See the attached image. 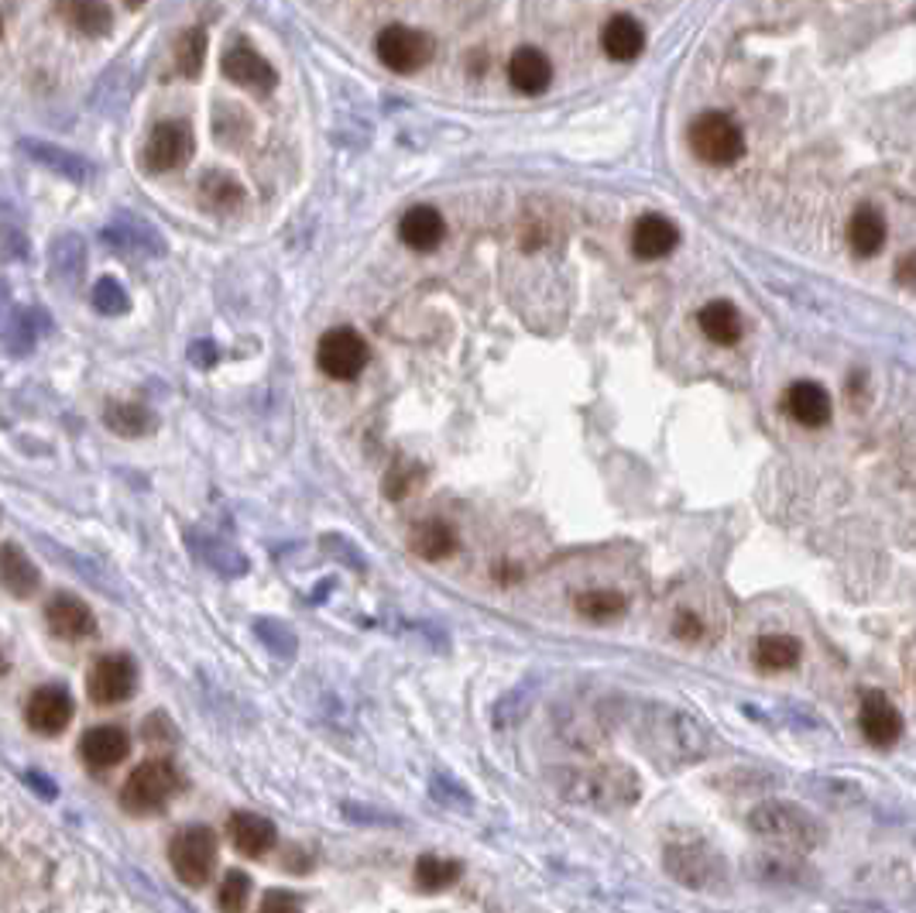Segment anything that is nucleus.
I'll return each mask as SVG.
<instances>
[{
	"label": "nucleus",
	"instance_id": "cd10ccee",
	"mask_svg": "<svg viewBox=\"0 0 916 913\" xmlns=\"http://www.w3.org/2000/svg\"><path fill=\"white\" fill-rule=\"evenodd\" d=\"M48 268H52V279L72 289L87 272V245L76 234L56 237L48 248Z\"/></svg>",
	"mask_w": 916,
	"mask_h": 913
},
{
	"label": "nucleus",
	"instance_id": "a18cd8bd",
	"mask_svg": "<svg viewBox=\"0 0 916 913\" xmlns=\"http://www.w3.org/2000/svg\"><path fill=\"white\" fill-rule=\"evenodd\" d=\"M319 546L327 550L330 556H337L340 563H347V567H354V571H364L367 563H364V553L347 540V536H340V532H327L319 540Z\"/></svg>",
	"mask_w": 916,
	"mask_h": 913
},
{
	"label": "nucleus",
	"instance_id": "37998d69",
	"mask_svg": "<svg viewBox=\"0 0 916 913\" xmlns=\"http://www.w3.org/2000/svg\"><path fill=\"white\" fill-rule=\"evenodd\" d=\"M529 705H532V687H516L495 705V724L498 729H511V724H519L525 718Z\"/></svg>",
	"mask_w": 916,
	"mask_h": 913
},
{
	"label": "nucleus",
	"instance_id": "7c9ffc66",
	"mask_svg": "<svg viewBox=\"0 0 916 913\" xmlns=\"http://www.w3.org/2000/svg\"><path fill=\"white\" fill-rule=\"evenodd\" d=\"M35 543H38L52 560H59L63 567H69L76 577H83L87 584H93L97 590H103V595H117V587L111 584V577H106V571L100 567L97 560H90V556H83V553H76V550H69V546H63V543H52L48 536H35Z\"/></svg>",
	"mask_w": 916,
	"mask_h": 913
},
{
	"label": "nucleus",
	"instance_id": "f8f14e48",
	"mask_svg": "<svg viewBox=\"0 0 916 913\" xmlns=\"http://www.w3.org/2000/svg\"><path fill=\"white\" fill-rule=\"evenodd\" d=\"M24 721H29V729L52 739V735H63L66 724L72 721V697L66 687H38L29 697V708H24Z\"/></svg>",
	"mask_w": 916,
	"mask_h": 913
},
{
	"label": "nucleus",
	"instance_id": "2eb2a0df",
	"mask_svg": "<svg viewBox=\"0 0 916 913\" xmlns=\"http://www.w3.org/2000/svg\"><path fill=\"white\" fill-rule=\"evenodd\" d=\"M45 622L59 639H87L97 632V615L87 601L76 595H56L45 605Z\"/></svg>",
	"mask_w": 916,
	"mask_h": 913
},
{
	"label": "nucleus",
	"instance_id": "393cba45",
	"mask_svg": "<svg viewBox=\"0 0 916 913\" xmlns=\"http://www.w3.org/2000/svg\"><path fill=\"white\" fill-rule=\"evenodd\" d=\"M601 48H604V56H611L618 63H632L635 56H642V48H645L642 24L632 14L608 18L604 29H601Z\"/></svg>",
	"mask_w": 916,
	"mask_h": 913
},
{
	"label": "nucleus",
	"instance_id": "4d7b16f0",
	"mask_svg": "<svg viewBox=\"0 0 916 913\" xmlns=\"http://www.w3.org/2000/svg\"><path fill=\"white\" fill-rule=\"evenodd\" d=\"M0 32H4V21H0Z\"/></svg>",
	"mask_w": 916,
	"mask_h": 913
},
{
	"label": "nucleus",
	"instance_id": "c756f323",
	"mask_svg": "<svg viewBox=\"0 0 916 913\" xmlns=\"http://www.w3.org/2000/svg\"><path fill=\"white\" fill-rule=\"evenodd\" d=\"M697 324L700 330H704V337L717 347H732L742 340V313L732 306V303H724V300H714L708 303L704 309L697 313Z\"/></svg>",
	"mask_w": 916,
	"mask_h": 913
},
{
	"label": "nucleus",
	"instance_id": "c03bdc74",
	"mask_svg": "<svg viewBox=\"0 0 916 913\" xmlns=\"http://www.w3.org/2000/svg\"><path fill=\"white\" fill-rule=\"evenodd\" d=\"M429 793L433 800H440L443 808H456V811H471V793L453 780L446 773H437L433 780H429Z\"/></svg>",
	"mask_w": 916,
	"mask_h": 913
},
{
	"label": "nucleus",
	"instance_id": "4c0bfd02",
	"mask_svg": "<svg viewBox=\"0 0 916 913\" xmlns=\"http://www.w3.org/2000/svg\"><path fill=\"white\" fill-rule=\"evenodd\" d=\"M577 611L590 622H614L625 615V598L614 595V590H587L577 598Z\"/></svg>",
	"mask_w": 916,
	"mask_h": 913
},
{
	"label": "nucleus",
	"instance_id": "79ce46f5",
	"mask_svg": "<svg viewBox=\"0 0 916 913\" xmlns=\"http://www.w3.org/2000/svg\"><path fill=\"white\" fill-rule=\"evenodd\" d=\"M93 306L103 316H124L131 309V300H127V292L117 279H100L93 285Z\"/></svg>",
	"mask_w": 916,
	"mask_h": 913
},
{
	"label": "nucleus",
	"instance_id": "4468645a",
	"mask_svg": "<svg viewBox=\"0 0 916 913\" xmlns=\"http://www.w3.org/2000/svg\"><path fill=\"white\" fill-rule=\"evenodd\" d=\"M858 721H861V735H866L875 748H889L903 735V718L882 690H869L861 697Z\"/></svg>",
	"mask_w": 916,
	"mask_h": 913
},
{
	"label": "nucleus",
	"instance_id": "ea45409f",
	"mask_svg": "<svg viewBox=\"0 0 916 913\" xmlns=\"http://www.w3.org/2000/svg\"><path fill=\"white\" fill-rule=\"evenodd\" d=\"M203 59H206V35L200 29H190L182 38H179V48H176V66L182 76H196L203 69Z\"/></svg>",
	"mask_w": 916,
	"mask_h": 913
},
{
	"label": "nucleus",
	"instance_id": "20e7f679",
	"mask_svg": "<svg viewBox=\"0 0 916 913\" xmlns=\"http://www.w3.org/2000/svg\"><path fill=\"white\" fill-rule=\"evenodd\" d=\"M663 866L680 886H687V890L721 893L724 886H727L724 858L708 842H677V845H669L663 852Z\"/></svg>",
	"mask_w": 916,
	"mask_h": 913
},
{
	"label": "nucleus",
	"instance_id": "b1692460",
	"mask_svg": "<svg viewBox=\"0 0 916 913\" xmlns=\"http://www.w3.org/2000/svg\"><path fill=\"white\" fill-rule=\"evenodd\" d=\"M0 587L14 598H32L42 587V574L38 567L21 553V546L4 543L0 546Z\"/></svg>",
	"mask_w": 916,
	"mask_h": 913
},
{
	"label": "nucleus",
	"instance_id": "0eeeda50",
	"mask_svg": "<svg viewBox=\"0 0 916 913\" xmlns=\"http://www.w3.org/2000/svg\"><path fill=\"white\" fill-rule=\"evenodd\" d=\"M169 863L179 882L185 886H203L217 866V835L206 824L182 827L169 845Z\"/></svg>",
	"mask_w": 916,
	"mask_h": 913
},
{
	"label": "nucleus",
	"instance_id": "f03ea898",
	"mask_svg": "<svg viewBox=\"0 0 916 913\" xmlns=\"http://www.w3.org/2000/svg\"><path fill=\"white\" fill-rule=\"evenodd\" d=\"M556 790L577 808L590 811H625L638 800L642 787L635 769L622 763H595V766H577V769H559L556 773Z\"/></svg>",
	"mask_w": 916,
	"mask_h": 913
},
{
	"label": "nucleus",
	"instance_id": "5fc2aeb1",
	"mask_svg": "<svg viewBox=\"0 0 916 913\" xmlns=\"http://www.w3.org/2000/svg\"><path fill=\"white\" fill-rule=\"evenodd\" d=\"M896 279H900V285H916V255H903L900 258Z\"/></svg>",
	"mask_w": 916,
	"mask_h": 913
},
{
	"label": "nucleus",
	"instance_id": "c9c22d12",
	"mask_svg": "<svg viewBox=\"0 0 916 913\" xmlns=\"http://www.w3.org/2000/svg\"><path fill=\"white\" fill-rule=\"evenodd\" d=\"M66 18L72 29H79L83 35H106L111 32V8L103 0H66Z\"/></svg>",
	"mask_w": 916,
	"mask_h": 913
},
{
	"label": "nucleus",
	"instance_id": "603ef678",
	"mask_svg": "<svg viewBox=\"0 0 916 913\" xmlns=\"http://www.w3.org/2000/svg\"><path fill=\"white\" fill-rule=\"evenodd\" d=\"M303 906V900L299 897H289V893H268L264 900H261V910L264 913H279V910H299Z\"/></svg>",
	"mask_w": 916,
	"mask_h": 913
},
{
	"label": "nucleus",
	"instance_id": "f704fd0d",
	"mask_svg": "<svg viewBox=\"0 0 916 913\" xmlns=\"http://www.w3.org/2000/svg\"><path fill=\"white\" fill-rule=\"evenodd\" d=\"M800 656H803V650L793 635H762L756 642V663L766 669V674H779V669L796 666Z\"/></svg>",
	"mask_w": 916,
	"mask_h": 913
},
{
	"label": "nucleus",
	"instance_id": "8fccbe9b",
	"mask_svg": "<svg viewBox=\"0 0 916 913\" xmlns=\"http://www.w3.org/2000/svg\"><path fill=\"white\" fill-rule=\"evenodd\" d=\"M190 361L203 371L217 364V347H213V340H193L190 343Z\"/></svg>",
	"mask_w": 916,
	"mask_h": 913
},
{
	"label": "nucleus",
	"instance_id": "473e14b6",
	"mask_svg": "<svg viewBox=\"0 0 916 913\" xmlns=\"http://www.w3.org/2000/svg\"><path fill=\"white\" fill-rule=\"evenodd\" d=\"M409 546H412V553L422 556V560H443V556H450V553L456 550V536H453V529H450L446 522L426 519V522H419V526L412 529Z\"/></svg>",
	"mask_w": 916,
	"mask_h": 913
},
{
	"label": "nucleus",
	"instance_id": "423d86ee",
	"mask_svg": "<svg viewBox=\"0 0 916 913\" xmlns=\"http://www.w3.org/2000/svg\"><path fill=\"white\" fill-rule=\"evenodd\" d=\"M176 793H179L176 766L166 759H148L127 776V784L121 790V808L127 814L145 818V814H155L158 808H166Z\"/></svg>",
	"mask_w": 916,
	"mask_h": 913
},
{
	"label": "nucleus",
	"instance_id": "de8ad7c7",
	"mask_svg": "<svg viewBox=\"0 0 916 913\" xmlns=\"http://www.w3.org/2000/svg\"><path fill=\"white\" fill-rule=\"evenodd\" d=\"M343 818L347 821H354V824H378V827H398L402 818L388 814V811H378V808H367V803H343Z\"/></svg>",
	"mask_w": 916,
	"mask_h": 913
},
{
	"label": "nucleus",
	"instance_id": "9b49d317",
	"mask_svg": "<svg viewBox=\"0 0 916 913\" xmlns=\"http://www.w3.org/2000/svg\"><path fill=\"white\" fill-rule=\"evenodd\" d=\"M193 155V131L185 121H166L148 134L145 166L148 172H172L190 162Z\"/></svg>",
	"mask_w": 916,
	"mask_h": 913
},
{
	"label": "nucleus",
	"instance_id": "49530a36",
	"mask_svg": "<svg viewBox=\"0 0 916 913\" xmlns=\"http://www.w3.org/2000/svg\"><path fill=\"white\" fill-rule=\"evenodd\" d=\"M416 481H419V467L409 464V461H398L385 477V495L388 498H406L409 488H416Z\"/></svg>",
	"mask_w": 916,
	"mask_h": 913
},
{
	"label": "nucleus",
	"instance_id": "4be33fe9",
	"mask_svg": "<svg viewBox=\"0 0 916 913\" xmlns=\"http://www.w3.org/2000/svg\"><path fill=\"white\" fill-rule=\"evenodd\" d=\"M398 237L406 240L412 251H433L443 245L446 237V221L437 206H412L406 210V217L398 221Z\"/></svg>",
	"mask_w": 916,
	"mask_h": 913
},
{
	"label": "nucleus",
	"instance_id": "a211bd4d",
	"mask_svg": "<svg viewBox=\"0 0 916 913\" xmlns=\"http://www.w3.org/2000/svg\"><path fill=\"white\" fill-rule=\"evenodd\" d=\"M508 83L525 97L546 93L550 83H553V63L539 48L522 45V48L511 52V59H508Z\"/></svg>",
	"mask_w": 916,
	"mask_h": 913
},
{
	"label": "nucleus",
	"instance_id": "bb28decb",
	"mask_svg": "<svg viewBox=\"0 0 916 913\" xmlns=\"http://www.w3.org/2000/svg\"><path fill=\"white\" fill-rule=\"evenodd\" d=\"M103 422L111 433H117L124 440H138L158 429V416L148 406H142V402H106Z\"/></svg>",
	"mask_w": 916,
	"mask_h": 913
},
{
	"label": "nucleus",
	"instance_id": "58836bf2",
	"mask_svg": "<svg viewBox=\"0 0 916 913\" xmlns=\"http://www.w3.org/2000/svg\"><path fill=\"white\" fill-rule=\"evenodd\" d=\"M255 635H258V642H264V650L275 653L279 660H295L299 639H295V632L285 622H279V619H258L255 622Z\"/></svg>",
	"mask_w": 916,
	"mask_h": 913
},
{
	"label": "nucleus",
	"instance_id": "a19ab883",
	"mask_svg": "<svg viewBox=\"0 0 916 913\" xmlns=\"http://www.w3.org/2000/svg\"><path fill=\"white\" fill-rule=\"evenodd\" d=\"M248 897H251V876L248 872H240V869H230L220 882V893H217V906L220 910H245L248 906Z\"/></svg>",
	"mask_w": 916,
	"mask_h": 913
},
{
	"label": "nucleus",
	"instance_id": "6ab92c4d",
	"mask_svg": "<svg viewBox=\"0 0 916 913\" xmlns=\"http://www.w3.org/2000/svg\"><path fill=\"white\" fill-rule=\"evenodd\" d=\"M224 76L230 83L255 90V93H268L275 87V69L268 66L264 56H258L255 48L248 45H234L227 56H224Z\"/></svg>",
	"mask_w": 916,
	"mask_h": 913
},
{
	"label": "nucleus",
	"instance_id": "c85d7f7f",
	"mask_svg": "<svg viewBox=\"0 0 916 913\" xmlns=\"http://www.w3.org/2000/svg\"><path fill=\"white\" fill-rule=\"evenodd\" d=\"M24 151H29L38 166L52 169L56 176L69 179V182H87L93 176V166L87 162V158H79L76 151H66L59 145H48V142H24L21 145Z\"/></svg>",
	"mask_w": 916,
	"mask_h": 913
},
{
	"label": "nucleus",
	"instance_id": "a878e982",
	"mask_svg": "<svg viewBox=\"0 0 916 913\" xmlns=\"http://www.w3.org/2000/svg\"><path fill=\"white\" fill-rule=\"evenodd\" d=\"M748 876L762 882V886H783V890H800V886L811 882V872H806L803 863L787 855H756L748 858Z\"/></svg>",
	"mask_w": 916,
	"mask_h": 913
},
{
	"label": "nucleus",
	"instance_id": "09e8293b",
	"mask_svg": "<svg viewBox=\"0 0 916 913\" xmlns=\"http://www.w3.org/2000/svg\"><path fill=\"white\" fill-rule=\"evenodd\" d=\"M145 739L155 745V748H161L166 742H176V732H172V721L166 718V714H151L148 721H145Z\"/></svg>",
	"mask_w": 916,
	"mask_h": 913
},
{
	"label": "nucleus",
	"instance_id": "7ed1b4c3",
	"mask_svg": "<svg viewBox=\"0 0 916 913\" xmlns=\"http://www.w3.org/2000/svg\"><path fill=\"white\" fill-rule=\"evenodd\" d=\"M748 827L751 835H759L762 842L783 852H814L824 842V824L811 811H803L787 800H769L751 808Z\"/></svg>",
	"mask_w": 916,
	"mask_h": 913
},
{
	"label": "nucleus",
	"instance_id": "9d476101",
	"mask_svg": "<svg viewBox=\"0 0 916 913\" xmlns=\"http://www.w3.org/2000/svg\"><path fill=\"white\" fill-rule=\"evenodd\" d=\"M138 687V666L124 653L100 656L87 677V694L93 697V705H124L127 697Z\"/></svg>",
	"mask_w": 916,
	"mask_h": 913
},
{
	"label": "nucleus",
	"instance_id": "aec40b11",
	"mask_svg": "<svg viewBox=\"0 0 916 913\" xmlns=\"http://www.w3.org/2000/svg\"><path fill=\"white\" fill-rule=\"evenodd\" d=\"M227 835H230L234 848H237L240 855H248V858H261V855H268V852L275 848V842H279V831H275V824L268 821V818H261V814H248V811H237V814H230V821H227Z\"/></svg>",
	"mask_w": 916,
	"mask_h": 913
},
{
	"label": "nucleus",
	"instance_id": "dca6fc26",
	"mask_svg": "<svg viewBox=\"0 0 916 913\" xmlns=\"http://www.w3.org/2000/svg\"><path fill=\"white\" fill-rule=\"evenodd\" d=\"M127 752H131V735L117 729V724H100V729H90L79 739V759L90 769H111L127 759Z\"/></svg>",
	"mask_w": 916,
	"mask_h": 913
},
{
	"label": "nucleus",
	"instance_id": "f257e3e1",
	"mask_svg": "<svg viewBox=\"0 0 916 913\" xmlns=\"http://www.w3.org/2000/svg\"><path fill=\"white\" fill-rule=\"evenodd\" d=\"M635 742L659 769H680L708 756L711 735L700 718L653 701L635 714Z\"/></svg>",
	"mask_w": 916,
	"mask_h": 913
},
{
	"label": "nucleus",
	"instance_id": "ddd939ff",
	"mask_svg": "<svg viewBox=\"0 0 916 913\" xmlns=\"http://www.w3.org/2000/svg\"><path fill=\"white\" fill-rule=\"evenodd\" d=\"M185 546H190V553L203 563V567H210L213 574L230 577V581L248 574V556L240 553L234 543L220 540V536H213L206 529H190V532H185Z\"/></svg>",
	"mask_w": 916,
	"mask_h": 913
},
{
	"label": "nucleus",
	"instance_id": "5701e85b",
	"mask_svg": "<svg viewBox=\"0 0 916 913\" xmlns=\"http://www.w3.org/2000/svg\"><path fill=\"white\" fill-rule=\"evenodd\" d=\"M787 409L800 426H811V429L827 426L830 413H834L827 388L817 385V382H793L790 392H787Z\"/></svg>",
	"mask_w": 916,
	"mask_h": 913
},
{
	"label": "nucleus",
	"instance_id": "864d4df0",
	"mask_svg": "<svg viewBox=\"0 0 916 913\" xmlns=\"http://www.w3.org/2000/svg\"><path fill=\"white\" fill-rule=\"evenodd\" d=\"M672 632H677L680 639H687V642H693V639L700 635V622L693 619L690 611H680V615H677V625H672Z\"/></svg>",
	"mask_w": 916,
	"mask_h": 913
},
{
	"label": "nucleus",
	"instance_id": "39448f33",
	"mask_svg": "<svg viewBox=\"0 0 916 913\" xmlns=\"http://www.w3.org/2000/svg\"><path fill=\"white\" fill-rule=\"evenodd\" d=\"M690 148L704 166H735L745 155V131L727 114L708 111L690 124Z\"/></svg>",
	"mask_w": 916,
	"mask_h": 913
},
{
	"label": "nucleus",
	"instance_id": "72a5a7b5",
	"mask_svg": "<svg viewBox=\"0 0 916 913\" xmlns=\"http://www.w3.org/2000/svg\"><path fill=\"white\" fill-rule=\"evenodd\" d=\"M200 200L210 213H234L245 203V185H240L230 172H210L200 182Z\"/></svg>",
	"mask_w": 916,
	"mask_h": 913
},
{
	"label": "nucleus",
	"instance_id": "6e6d98bb",
	"mask_svg": "<svg viewBox=\"0 0 916 913\" xmlns=\"http://www.w3.org/2000/svg\"><path fill=\"white\" fill-rule=\"evenodd\" d=\"M4 666H8V663H4V656H0V677H4Z\"/></svg>",
	"mask_w": 916,
	"mask_h": 913
},
{
	"label": "nucleus",
	"instance_id": "3c124183",
	"mask_svg": "<svg viewBox=\"0 0 916 913\" xmlns=\"http://www.w3.org/2000/svg\"><path fill=\"white\" fill-rule=\"evenodd\" d=\"M24 784H29V787H32L42 800H56V797H59V787L52 784L45 773H38V769H29V773H24Z\"/></svg>",
	"mask_w": 916,
	"mask_h": 913
},
{
	"label": "nucleus",
	"instance_id": "f3484780",
	"mask_svg": "<svg viewBox=\"0 0 916 913\" xmlns=\"http://www.w3.org/2000/svg\"><path fill=\"white\" fill-rule=\"evenodd\" d=\"M103 240L121 255H151V258L166 255V240L142 217H117L114 224L103 227Z\"/></svg>",
	"mask_w": 916,
	"mask_h": 913
},
{
	"label": "nucleus",
	"instance_id": "6e6552de",
	"mask_svg": "<svg viewBox=\"0 0 916 913\" xmlns=\"http://www.w3.org/2000/svg\"><path fill=\"white\" fill-rule=\"evenodd\" d=\"M367 340L358 334V330H350V327H333L319 337V347H316V364L323 368V374H330V379L337 382H354L358 374L367 368Z\"/></svg>",
	"mask_w": 916,
	"mask_h": 913
},
{
	"label": "nucleus",
	"instance_id": "412c9836",
	"mask_svg": "<svg viewBox=\"0 0 916 913\" xmlns=\"http://www.w3.org/2000/svg\"><path fill=\"white\" fill-rule=\"evenodd\" d=\"M677 245H680L677 224L659 217V213H645V217L632 227V251L642 261H659Z\"/></svg>",
	"mask_w": 916,
	"mask_h": 913
},
{
	"label": "nucleus",
	"instance_id": "e433bc0d",
	"mask_svg": "<svg viewBox=\"0 0 916 913\" xmlns=\"http://www.w3.org/2000/svg\"><path fill=\"white\" fill-rule=\"evenodd\" d=\"M461 879V863L456 858H443V855H422L416 863V882L426 893H440L446 886H453Z\"/></svg>",
	"mask_w": 916,
	"mask_h": 913
},
{
	"label": "nucleus",
	"instance_id": "2f4dec72",
	"mask_svg": "<svg viewBox=\"0 0 916 913\" xmlns=\"http://www.w3.org/2000/svg\"><path fill=\"white\" fill-rule=\"evenodd\" d=\"M848 245L855 255L872 258L885 245V217L875 206H858L848 221Z\"/></svg>",
	"mask_w": 916,
	"mask_h": 913
},
{
	"label": "nucleus",
	"instance_id": "1a4fd4ad",
	"mask_svg": "<svg viewBox=\"0 0 916 913\" xmlns=\"http://www.w3.org/2000/svg\"><path fill=\"white\" fill-rule=\"evenodd\" d=\"M374 48H378V59L398 76L419 72L437 52L433 38L419 29H406V24H388V29L378 35V42H374Z\"/></svg>",
	"mask_w": 916,
	"mask_h": 913
}]
</instances>
